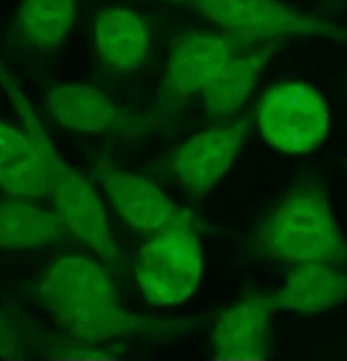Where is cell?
<instances>
[{
    "instance_id": "cell-16",
    "label": "cell",
    "mask_w": 347,
    "mask_h": 361,
    "mask_svg": "<svg viewBox=\"0 0 347 361\" xmlns=\"http://www.w3.org/2000/svg\"><path fill=\"white\" fill-rule=\"evenodd\" d=\"M275 51L272 46L243 56H233L203 90L205 111L214 119L234 113L247 100L262 69Z\"/></svg>"
},
{
    "instance_id": "cell-14",
    "label": "cell",
    "mask_w": 347,
    "mask_h": 361,
    "mask_svg": "<svg viewBox=\"0 0 347 361\" xmlns=\"http://www.w3.org/2000/svg\"><path fill=\"white\" fill-rule=\"evenodd\" d=\"M75 14V0H23L14 37L28 49L51 51L71 32Z\"/></svg>"
},
{
    "instance_id": "cell-17",
    "label": "cell",
    "mask_w": 347,
    "mask_h": 361,
    "mask_svg": "<svg viewBox=\"0 0 347 361\" xmlns=\"http://www.w3.org/2000/svg\"><path fill=\"white\" fill-rule=\"evenodd\" d=\"M23 352V341L14 323L0 312V357H15Z\"/></svg>"
},
{
    "instance_id": "cell-3",
    "label": "cell",
    "mask_w": 347,
    "mask_h": 361,
    "mask_svg": "<svg viewBox=\"0 0 347 361\" xmlns=\"http://www.w3.org/2000/svg\"><path fill=\"white\" fill-rule=\"evenodd\" d=\"M203 270L192 215L183 210L138 251L135 279L150 305L176 307L196 293Z\"/></svg>"
},
{
    "instance_id": "cell-13",
    "label": "cell",
    "mask_w": 347,
    "mask_h": 361,
    "mask_svg": "<svg viewBox=\"0 0 347 361\" xmlns=\"http://www.w3.org/2000/svg\"><path fill=\"white\" fill-rule=\"evenodd\" d=\"M46 105L53 119L82 134H104L120 118L114 103L91 86L66 84L49 90Z\"/></svg>"
},
{
    "instance_id": "cell-8",
    "label": "cell",
    "mask_w": 347,
    "mask_h": 361,
    "mask_svg": "<svg viewBox=\"0 0 347 361\" xmlns=\"http://www.w3.org/2000/svg\"><path fill=\"white\" fill-rule=\"evenodd\" d=\"M92 174L116 213L133 229L159 231L183 211L156 183L118 168L106 158L93 164Z\"/></svg>"
},
{
    "instance_id": "cell-4",
    "label": "cell",
    "mask_w": 347,
    "mask_h": 361,
    "mask_svg": "<svg viewBox=\"0 0 347 361\" xmlns=\"http://www.w3.org/2000/svg\"><path fill=\"white\" fill-rule=\"evenodd\" d=\"M229 32L252 41L322 37L347 43V30L279 0H180Z\"/></svg>"
},
{
    "instance_id": "cell-7",
    "label": "cell",
    "mask_w": 347,
    "mask_h": 361,
    "mask_svg": "<svg viewBox=\"0 0 347 361\" xmlns=\"http://www.w3.org/2000/svg\"><path fill=\"white\" fill-rule=\"evenodd\" d=\"M0 83L25 126L19 130L0 120V188L19 198L49 195L48 166L42 149L46 130L1 65Z\"/></svg>"
},
{
    "instance_id": "cell-6",
    "label": "cell",
    "mask_w": 347,
    "mask_h": 361,
    "mask_svg": "<svg viewBox=\"0 0 347 361\" xmlns=\"http://www.w3.org/2000/svg\"><path fill=\"white\" fill-rule=\"evenodd\" d=\"M42 149L48 166L49 195L59 216L99 259L114 263L118 250L99 196L82 174L61 159L47 134L42 137Z\"/></svg>"
},
{
    "instance_id": "cell-1",
    "label": "cell",
    "mask_w": 347,
    "mask_h": 361,
    "mask_svg": "<svg viewBox=\"0 0 347 361\" xmlns=\"http://www.w3.org/2000/svg\"><path fill=\"white\" fill-rule=\"evenodd\" d=\"M260 246L288 268L277 308L312 314L347 301V243L319 181L287 192L260 228Z\"/></svg>"
},
{
    "instance_id": "cell-9",
    "label": "cell",
    "mask_w": 347,
    "mask_h": 361,
    "mask_svg": "<svg viewBox=\"0 0 347 361\" xmlns=\"http://www.w3.org/2000/svg\"><path fill=\"white\" fill-rule=\"evenodd\" d=\"M245 132L247 123L241 121L192 137L169 158L171 174L185 189L209 191L232 168Z\"/></svg>"
},
{
    "instance_id": "cell-11",
    "label": "cell",
    "mask_w": 347,
    "mask_h": 361,
    "mask_svg": "<svg viewBox=\"0 0 347 361\" xmlns=\"http://www.w3.org/2000/svg\"><path fill=\"white\" fill-rule=\"evenodd\" d=\"M276 297L253 295L222 312L212 331L217 358H262L267 353V331Z\"/></svg>"
},
{
    "instance_id": "cell-15",
    "label": "cell",
    "mask_w": 347,
    "mask_h": 361,
    "mask_svg": "<svg viewBox=\"0 0 347 361\" xmlns=\"http://www.w3.org/2000/svg\"><path fill=\"white\" fill-rule=\"evenodd\" d=\"M67 231L59 213L21 200L0 202V247L40 248L59 242Z\"/></svg>"
},
{
    "instance_id": "cell-12",
    "label": "cell",
    "mask_w": 347,
    "mask_h": 361,
    "mask_svg": "<svg viewBox=\"0 0 347 361\" xmlns=\"http://www.w3.org/2000/svg\"><path fill=\"white\" fill-rule=\"evenodd\" d=\"M95 45L109 68L130 73L143 64L150 51L147 28L135 12L108 8L97 18Z\"/></svg>"
},
{
    "instance_id": "cell-5",
    "label": "cell",
    "mask_w": 347,
    "mask_h": 361,
    "mask_svg": "<svg viewBox=\"0 0 347 361\" xmlns=\"http://www.w3.org/2000/svg\"><path fill=\"white\" fill-rule=\"evenodd\" d=\"M260 134L281 153L303 155L319 147L329 133L325 100L312 86L285 82L267 90L258 109Z\"/></svg>"
},
{
    "instance_id": "cell-2",
    "label": "cell",
    "mask_w": 347,
    "mask_h": 361,
    "mask_svg": "<svg viewBox=\"0 0 347 361\" xmlns=\"http://www.w3.org/2000/svg\"><path fill=\"white\" fill-rule=\"evenodd\" d=\"M35 295L71 337L88 343L120 338L179 337L194 327L193 319L127 312L105 269L84 255H68L49 266L36 285Z\"/></svg>"
},
{
    "instance_id": "cell-10",
    "label": "cell",
    "mask_w": 347,
    "mask_h": 361,
    "mask_svg": "<svg viewBox=\"0 0 347 361\" xmlns=\"http://www.w3.org/2000/svg\"><path fill=\"white\" fill-rule=\"evenodd\" d=\"M234 56L228 37L193 33L171 50L162 86V105H180L192 94L203 92L224 65Z\"/></svg>"
}]
</instances>
